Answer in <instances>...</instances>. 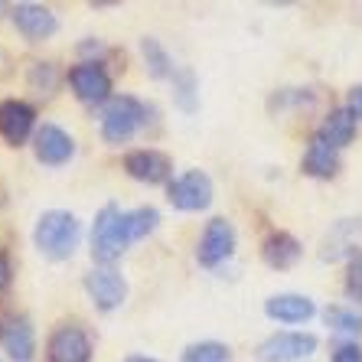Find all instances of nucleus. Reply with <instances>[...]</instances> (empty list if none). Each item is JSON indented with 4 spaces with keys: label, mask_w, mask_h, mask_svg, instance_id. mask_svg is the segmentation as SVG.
Masks as SVG:
<instances>
[{
    "label": "nucleus",
    "mask_w": 362,
    "mask_h": 362,
    "mask_svg": "<svg viewBox=\"0 0 362 362\" xmlns=\"http://www.w3.org/2000/svg\"><path fill=\"white\" fill-rule=\"evenodd\" d=\"M160 222V212L153 206H137V209L121 212L118 206H105L95 216L92 226V258L108 268L111 262H118L121 255L131 248L134 242L147 238Z\"/></svg>",
    "instance_id": "obj_1"
},
{
    "label": "nucleus",
    "mask_w": 362,
    "mask_h": 362,
    "mask_svg": "<svg viewBox=\"0 0 362 362\" xmlns=\"http://www.w3.org/2000/svg\"><path fill=\"white\" fill-rule=\"evenodd\" d=\"M78 232H82V226L69 209H49L36 219L33 242L40 248V255H46L52 262H66L76 252Z\"/></svg>",
    "instance_id": "obj_2"
},
{
    "label": "nucleus",
    "mask_w": 362,
    "mask_h": 362,
    "mask_svg": "<svg viewBox=\"0 0 362 362\" xmlns=\"http://www.w3.org/2000/svg\"><path fill=\"white\" fill-rule=\"evenodd\" d=\"M141 124H147V108H144V101H137L134 95H118L101 111V137L108 144L131 141Z\"/></svg>",
    "instance_id": "obj_3"
},
{
    "label": "nucleus",
    "mask_w": 362,
    "mask_h": 362,
    "mask_svg": "<svg viewBox=\"0 0 362 362\" xmlns=\"http://www.w3.org/2000/svg\"><path fill=\"white\" fill-rule=\"evenodd\" d=\"M167 199L173 209L180 212H202L212 202V180L202 170H186L183 177H177L167 186Z\"/></svg>",
    "instance_id": "obj_4"
},
{
    "label": "nucleus",
    "mask_w": 362,
    "mask_h": 362,
    "mask_svg": "<svg viewBox=\"0 0 362 362\" xmlns=\"http://www.w3.org/2000/svg\"><path fill=\"white\" fill-rule=\"evenodd\" d=\"M232 255H235V226H232L226 216H216V219H209V226H206V232H202V238H199L196 262H199L202 268H219Z\"/></svg>",
    "instance_id": "obj_5"
},
{
    "label": "nucleus",
    "mask_w": 362,
    "mask_h": 362,
    "mask_svg": "<svg viewBox=\"0 0 362 362\" xmlns=\"http://www.w3.org/2000/svg\"><path fill=\"white\" fill-rule=\"evenodd\" d=\"M310 353H317V337L313 333H274L262 339L255 349L258 362H300Z\"/></svg>",
    "instance_id": "obj_6"
},
{
    "label": "nucleus",
    "mask_w": 362,
    "mask_h": 362,
    "mask_svg": "<svg viewBox=\"0 0 362 362\" xmlns=\"http://www.w3.org/2000/svg\"><path fill=\"white\" fill-rule=\"evenodd\" d=\"M69 85L76 92L78 101L85 105H101V101H111V76L101 69V62H78V66L69 69Z\"/></svg>",
    "instance_id": "obj_7"
},
{
    "label": "nucleus",
    "mask_w": 362,
    "mask_h": 362,
    "mask_svg": "<svg viewBox=\"0 0 362 362\" xmlns=\"http://www.w3.org/2000/svg\"><path fill=\"white\" fill-rule=\"evenodd\" d=\"M46 359L49 362H92V339L82 327L62 323L52 329L49 343H46Z\"/></svg>",
    "instance_id": "obj_8"
},
{
    "label": "nucleus",
    "mask_w": 362,
    "mask_h": 362,
    "mask_svg": "<svg viewBox=\"0 0 362 362\" xmlns=\"http://www.w3.org/2000/svg\"><path fill=\"white\" fill-rule=\"evenodd\" d=\"M85 291H88V297H92L95 307L105 310V313L118 310L121 303H124V297H127V284L115 268H92L88 274H85Z\"/></svg>",
    "instance_id": "obj_9"
},
{
    "label": "nucleus",
    "mask_w": 362,
    "mask_h": 362,
    "mask_svg": "<svg viewBox=\"0 0 362 362\" xmlns=\"http://www.w3.org/2000/svg\"><path fill=\"white\" fill-rule=\"evenodd\" d=\"M33 153H36V160L46 163V167H62V163L72 160L76 141L59 124H42V127H36V134H33Z\"/></svg>",
    "instance_id": "obj_10"
},
{
    "label": "nucleus",
    "mask_w": 362,
    "mask_h": 362,
    "mask_svg": "<svg viewBox=\"0 0 362 362\" xmlns=\"http://www.w3.org/2000/svg\"><path fill=\"white\" fill-rule=\"evenodd\" d=\"M10 17H13V26H17L30 42L49 40V36H56V30H59L56 13H52L49 7H42V4H17V7L10 10Z\"/></svg>",
    "instance_id": "obj_11"
},
{
    "label": "nucleus",
    "mask_w": 362,
    "mask_h": 362,
    "mask_svg": "<svg viewBox=\"0 0 362 362\" xmlns=\"http://www.w3.org/2000/svg\"><path fill=\"white\" fill-rule=\"evenodd\" d=\"M36 124V111L20 98H4L0 101V137L10 144V147H20L26 144V137L33 134Z\"/></svg>",
    "instance_id": "obj_12"
},
{
    "label": "nucleus",
    "mask_w": 362,
    "mask_h": 362,
    "mask_svg": "<svg viewBox=\"0 0 362 362\" xmlns=\"http://www.w3.org/2000/svg\"><path fill=\"white\" fill-rule=\"evenodd\" d=\"M124 170L127 177L137 180V183H147V186H157L163 183V180L170 177V170H173V163H170L167 153L160 151H131L124 157Z\"/></svg>",
    "instance_id": "obj_13"
},
{
    "label": "nucleus",
    "mask_w": 362,
    "mask_h": 362,
    "mask_svg": "<svg viewBox=\"0 0 362 362\" xmlns=\"http://www.w3.org/2000/svg\"><path fill=\"white\" fill-rule=\"evenodd\" d=\"M300 170L313 180H333L339 173V151L333 144H327L320 134H313L307 151H303Z\"/></svg>",
    "instance_id": "obj_14"
},
{
    "label": "nucleus",
    "mask_w": 362,
    "mask_h": 362,
    "mask_svg": "<svg viewBox=\"0 0 362 362\" xmlns=\"http://www.w3.org/2000/svg\"><path fill=\"white\" fill-rule=\"evenodd\" d=\"M264 313L278 323H307L317 313V303L303 294H274L264 300Z\"/></svg>",
    "instance_id": "obj_15"
},
{
    "label": "nucleus",
    "mask_w": 362,
    "mask_h": 362,
    "mask_svg": "<svg viewBox=\"0 0 362 362\" xmlns=\"http://www.w3.org/2000/svg\"><path fill=\"white\" fill-rule=\"evenodd\" d=\"M300 255H303V245L297 242L291 232H271L262 242V258H264V264L274 271L294 268V264L300 262Z\"/></svg>",
    "instance_id": "obj_16"
},
{
    "label": "nucleus",
    "mask_w": 362,
    "mask_h": 362,
    "mask_svg": "<svg viewBox=\"0 0 362 362\" xmlns=\"http://www.w3.org/2000/svg\"><path fill=\"white\" fill-rule=\"evenodd\" d=\"M4 349L13 362H30L36 353V337H33V327L26 317H13L4 329Z\"/></svg>",
    "instance_id": "obj_17"
},
{
    "label": "nucleus",
    "mask_w": 362,
    "mask_h": 362,
    "mask_svg": "<svg viewBox=\"0 0 362 362\" xmlns=\"http://www.w3.org/2000/svg\"><path fill=\"white\" fill-rule=\"evenodd\" d=\"M317 134L323 137L327 144H333L337 151H343V147H349L353 144V137H356V118H353V111L346 108H333L327 115V118L320 121V131Z\"/></svg>",
    "instance_id": "obj_18"
},
{
    "label": "nucleus",
    "mask_w": 362,
    "mask_h": 362,
    "mask_svg": "<svg viewBox=\"0 0 362 362\" xmlns=\"http://www.w3.org/2000/svg\"><path fill=\"white\" fill-rule=\"evenodd\" d=\"M141 56H144L147 72H151L153 78H173V76H177V66H173V59H170V52L163 49L160 40L144 36V40H141Z\"/></svg>",
    "instance_id": "obj_19"
},
{
    "label": "nucleus",
    "mask_w": 362,
    "mask_h": 362,
    "mask_svg": "<svg viewBox=\"0 0 362 362\" xmlns=\"http://www.w3.org/2000/svg\"><path fill=\"white\" fill-rule=\"evenodd\" d=\"M180 362H232V349L216 339H202V343H189L180 356Z\"/></svg>",
    "instance_id": "obj_20"
},
{
    "label": "nucleus",
    "mask_w": 362,
    "mask_h": 362,
    "mask_svg": "<svg viewBox=\"0 0 362 362\" xmlns=\"http://www.w3.org/2000/svg\"><path fill=\"white\" fill-rule=\"evenodd\" d=\"M173 101H177L180 108L186 115H193L199 108V92H196V76L189 69H177V76H173Z\"/></svg>",
    "instance_id": "obj_21"
},
{
    "label": "nucleus",
    "mask_w": 362,
    "mask_h": 362,
    "mask_svg": "<svg viewBox=\"0 0 362 362\" xmlns=\"http://www.w3.org/2000/svg\"><path fill=\"white\" fill-rule=\"evenodd\" d=\"M323 320H327L329 329H337V333L362 337V317L356 310H346V307H327V310H323Z\"/></svg>",
    "instance_id": "obj_22"
},
{
    "label": "nucleus",
    "mask_w": 362,
    "mask_h": 362,
    "mask_svg": "<svg viewBox=\"0 0 362 362\" xmlns=\"http://www.w3.org/2000/svg\"><path fill=\"white\" fill-rule=\"evenodd\" d=\"M30 88L36 95H46L49 98L52 88H56V66L52 62H33L30 66Z\"/></svg>",
    "instance_id": "obj_23"
},
{
    "label": "nucleus",
    "mask_w": 362,
    "mask_h": 362,
    "mask_svg": "<svg viewBox=\"0 0 362 362\" xmlns=\"http://www.w3.org/2000/svg\"><path fill=\"white\" fill-rule=\"evenodd\" d=\"M346 294L353 300H362V252L349 255V264H346Z\"/></svg>",
    "instance_id": "obj_24"
},
{
    "label": "nucleus",
    "mask_w": 362,
    "mask_h": 362,
    "mask_svg": "<svg viewBox=\"0 0 362 362\" xmlns=\"http://www.w3.org/2000/svg\"><path fill=\"white\" fill-rule=\"evenodd\" d=\"M329 362H362V346L356 343V339L353 343H337Z\"/></svg>",
    "instance_id": "obj_25"
},
{
    "label": "nucleus",
    "mask_w": 362,
    "mask_h": 362,
    "mask_svg": "<svg viewBox=\"0 0 362 362\" xmlns=\"http://www.w3.org/2000/svg\"><path fill=\"white\" fill-rule=\"evenodd\" d=\"M346 108L353 111V118L362 121V85H353L349 95H346Z\"/></svg>",
    "instance_id": "obj_26"
},
{
    "label": "nucleus",
    "mask_w": 362,
    "mask_h": 362,
    "mask_svg": "<svg viewBox=\"0 0 362 362\" xmlns=\"http://www.w3.org/2000/svg\"><path fill=\"white\" fill-rule=\"evenodd\" d=\"M10 284V262H7V255H0V291Z\"/></svg>",
    "instance_id": "obj_27"
},
{
    "label": "nucleus",
    "mask_w": 362,
    "mask_h": 362,
    "mask_svg": "<svg viewBox=\"0 0 362 362\" xmlns=\"http://www.w3.org/2000/svg\"><path fill=\"white\" fill-rule=\"evenodd\" d=\"M127 362H157V359H147V356H131Z\"/></svg>",
    "instance_id": "obj_28"
}]
</instances>
